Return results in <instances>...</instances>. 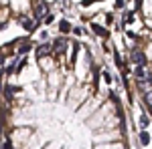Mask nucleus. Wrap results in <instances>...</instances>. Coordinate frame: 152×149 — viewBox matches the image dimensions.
<instances>
[{"label": "nucleus", "mask_w": 152, "mask_h": 149, "mask_svg": "<svg viewBox=\"0 0 152 149\" xmlns=\"http://www.w3.org/2000/svg\"><path fill=\"white\" fill-rule=\"evenodd\" d=\"M91 32L95 36H99V38H107L110 36V30L105 26H102V24H91Z\"/></svg>", "instance_id": "6"}, {"label": "nucleus", "mask_w": 152, "mask_h": 149, "mask_svg": "<svg viewBox=\"0 0 152 149\" xmlns=\"http://www.w3.org/2000/svg\"><path fill=\"white\" fill-rule=\"evenodd\" d=\"M31 16L35 18L37 22H41V20H45V16H49L51 14V10H49V4L45 2V0H33L31 2Z\"/></svg>", "instance_id": "1"}, {"label": "nucleus", "mask_w": 152, "mask_h": 149, "mask_svg": "<svg viewBox=\"0 0 152 149\" xmlns=\"http://www.w3.org/2000/svg\"><path fill=\"white\" fill-rule=\"evenodd\" d=\"M94 2H104V0H83L81 4L83 6H89V4H94Z\"/></svg>", "instance_id": "14"}, {"label": "nucleus", "mask_w": 152, "mask_h": 149, "mask_svg": "<svg viewBox=\"0 0 152 149\" xmlns=\"http://www.w3.org/2000/svg\"><path fill=\"white\" fill-rule=\"evenodd\" d=\"M57 28H59L61 35H69L71 30H73V26H71V22L67 20V18H61V20L57 22Z\"/></svg>", "instance_id": "7"}, {"label": "nucleus", "mask_w": 152, "mask_h": 149, "mask_svg": "<svg viewBox=\"0 0 152 149\" xmlns=\"http://www.w3.org/2000/svg\"><path fill=\"white\" fill-rule=\"evenodd\" d=\"M39 38H41V42H47L49 40V32L47 30H39Z\"/></svg>", "instance_id": "11"}, {"label": "nucleus", "mask_w": 152, "mask_h": 149, "mask_svg": "<svg viewBox=\"0 0 152 149\" xmlns=\"http://www.w3.org/2000/svg\"><path fill=\"white\" fill-rule=\"evenodd\" d=\"M148 125H150V115L146 113V111H142V115H140V127H142V131H146Z\"/></svg>", "instance_id": "9"}, {"label": "nucleus", "mask_w": 152, "mask_h": 149, "mask_svg": "<svg viewBox=\"0 0 152 149\" xmlns=\"http://www.w3.org/2000/svg\"><path fill=\"white\" fill-rule=\"evenodd\" d=\"M102 81H104L105 87H110V85L114 83V77H112V73H110L107 69H102Z\"/></svg>", "instance_id": "8"}, {"label": "nucleus", "mask_w": 152, "mask_h": 149, "mask_svg": "<svg viewBox=\"0 0 152 149\" xmlns=\"http://www.w3.org/2000/svg\"><path fill=\"white\" fill-rule=\"evenodd\" d=\"M8 2H10V0H0V4H2V6H8Z\"/></svg>", "instance_id": "16"}, {"label": "nucleus", "mask_w": 152, "mask_h": 149, "mask_svg": "<svg viewBox=\"0 0 152 149\" xmlns=\"http://www.w3.org/2000/svg\"><path fill=\"white\" fill-rule=\"evenodd\" d=\"M71 32H73L75 36H81V35H83V30L79 28V26H73V30H71Z\"/></svg>", "instance_id": "13"}, {"label": "nucleus", "mask_w": 152, "mask_h": 149, "mask_svg": "<svg viewBox=\"0 0 152 149\" xmlns=\"http://www.w3.org/2000/svg\"><path fill=\"white\" fill-rule=\"evenodd\" d=\"M53 20H55V14L51 12L49 16H45V20H43V22H45V24H51V22H53Z\"/></svg>", "instance_id": "12"}, {"label": "nucleus", "mask_w": 152, "mask_h": 149, "mask_svg": "<svg viewBox=\"0 0 152 149\" xmlns=\"http://www.w3.org/2000/svg\"><path fill=\"white\" fill-rule=\"evenodd\" d=\"M10 12H12V8H8V6L0 8V30H6V22L10 20Z\"/></svg>", "instance_id": "5"}, {"label": "nucleus", "mask_w": 152, "mask_h": 149, "mask_svg": "<svg viewBox=\"0 0 152 149\" xmlns=\"http://www.w3.org/2000/svg\"><path fill=\"white\" fill-rule=\"evenodd\" d=\"M124 4H126V2H124V0H116V4H114V8H122V6H124Z\"/></svg>", "instance_id": "15"}, {"label": "nucleus", "mask_w": 152, "mask_h": 149, "mask_svg": "<svg viewBox=\"0 0 152 149\" xmlns=\"http://www.w3.org/2000/svg\"><path fill=\"white\" fill-rule=\"evenodd\" d=\"M130 60H132L136 67H146V65H148V55L142 50L140 46H134V48L130 50Z\"/></svg>", "instance_id": "3"}, {"label": "nucleus", "mask_w": 152, "mask_h": 149, "mask_svg": "<svg viewBox=\"0 0 152 149\" xmlns=\"http://www.w3.org/2000/svg\"><path fill=\"white\" fill-rule=\"evenodd\" d=\"M16 22L20 24L26 32H35L37 28L41 26V22H35V18L28 16V12H26V14H16Z\"/></svg>", "instance_id": "2"}, {"label": "nucleus", "mask_w": 152, "mask_h": 149, "mask_svg": "<svg viewBox=\"0 0 152 149\" xmlns=\"http://www.w3.org/2000/svg\"><path fill=\"white\" fill-rule=\"evenodd\" d=\"M138 139H140L142 147H146V145L150 143V133H148V131H140V135H138Z\"/></svg>", "instance_id": "10"}, {"label": "nucleus", "mask_w": 152, "mask_h": 149, "mask_svg": "<svg viewBox=\"0 0 152 149\" xmlns=\"http://www.w3.org/2000/svg\"><path fill=\"white\" fill-rule=\"evenodd\" d=\"M35 60L37 58H45L53 55V40H47V42H37L35 45Z\"/></svg>", "instance_id": "4"}]
</instances>
